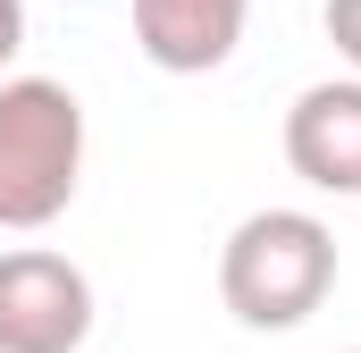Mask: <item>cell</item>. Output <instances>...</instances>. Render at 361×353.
<instances>
[{
	"instance_id": "277c9868",
	"label": "cell",
	"mask_w": 361,
	"mask_h": 353,
	"mask_svg": "<svg viewBox=\"0 0 361 353\" xmlns=\"http://www.w3.org/2000/svg\"><path fill=\"white\" fill-rule=\"evenodd\" d=\"M286 160L319 193H361V76L311 85L286 109Z\"/></svg>"
},
{
	"instance_id": "6da1fadb",
	"label": "cell",
	"mask_w": 361,
	"mask_h": 353,
	"mask_svg": "<svg viewBox=\"0 0 361 353\" xmlns=\"http://www.w3.org/2000/svg\"><path fill=\"white\" fill-rule=\"evenodd\" d=\"M328 294H336V227L311 210H252L219 244V303L261 337L302 328Z\"/></svg>"
},
{
	"instance_id": "5b68a950",
	"label": "cell",
	"mask_w": 361,
	"mask_h": 353,
	"mask_svg": "<svg viewBox=\"0 0 361 353\" xmlns=\"http://www.w3.org/2000/svg\"><path fill=\"white\" fill-rule=\"evenodd\" d=\"M252 0H135V42L160 76H210L235 59Z\"/></svg>"
},
{
	"instance_id": "3957f363",
	"label": "cell",
	"mask_w": 361,
	"mask_h": 353,
	"mask_svg": "<svg viewBox=\"0 0 361 353\" xmlns=\"http://www.w3.org/2000/svg\"><path fill=\"white\" fill-rule=\"evenodd\" d=\"M85 337H92L85 269L42 244L0 253V353H85Z\"/></svg>"
},
{
	"instance_id": "ba28073f",
	"label": "cell",
	"mask_w": 361,
	"mask_h": 353,
	"mask_svg": "<svg viewBox=\"0 0 361 353\" xmlns=\"http://www.w3.org/2000/svg\"><path fill=\"white\" fill-rule=\"evenodd\" d=\"M353 353H361V345H353Z\"/></svg>"
},
{
	"instance_id": "7a4b0ae2",
	"label": "cell",
	"mask_w": 361,
	"mask_h": 353,
	"mask_svg": "<svg viewBox=\"0 0 361 353\" xmlns=\"http://www.w3.org/2000/svg\"><path fill=\"white\" fill-rule=\"evenodd\" d=\"M85 185V101L59 76H8L0 85V227L34 236L51 227Z\"/></svg>"
},
{
	"instance_id": "8992f818",
	"label": "cell",
	"mask_w": 361,
	"mask_h": 353,
	"mask_svg": "<svg viewBox=\"0 0 361 353\" xmlns=\"http://www.w3.org/2000/svg\"><path fill=\"white\" fill-rule=\"evenodd\" d=\"M319 17H328V42H336V59H353V68H361V0H328Z\"/></svg>"
},
{
	"instance_id": "52a82bcc",
	"label": "cell",
	"mask_w": 361,
	"mask_h": 353,
	"mask_svg": "<svg viewBox=\"0 0 361 353\" xmlns=\"http://www.w3.org/2000/svg\"><path fill=\"white\" fill-rule=\"evenodd\" d=\"M25 51V0H0V68Z\"/></svg>"
}]
</instances>
